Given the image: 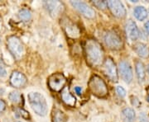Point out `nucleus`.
<instances>
[{"instance_id":"f257e3e1","label":"nucleus","mask_w":149,"mask_h":122,"mask_svg":"<svg viewBox=\"0 0 149 122\" xmlns=\"http://www.w3.org/2000/svg\"><path fill=\"white\" fill-rule=\"evenodd\" d=\"M85 53L89 65L91 67H98L104 60V50L100 44L95 40L90 39L85 41Z\"/></svg>"},{"instance_id":"f03ea898","label":"nucleus","mask_w":149,"mask_h":122,"mask_svg":"<svg viewBox=\"0 0 149 122\" xmlns=\"http://www.w3.org/2000/svg\"><path fill=\"white\" fill-rule=\"evenodd\" d=\"M27 97L30 106L37 115L40 116H45L47 114V103L43 95L39 92H30Z\"/></svg>"},{"instance_id":"7ed1b4c3","label":"nucleus","mask_w":149,"mask_h":122,"mask_svg":"<svg viewBox=\"0 0 149 122\" xmlns=\"http://www.w3.org/2000/svg\"><path fill=\"white\" fill-rule=\"evenodd\" d=\"M89 88L91 93L97 97L104 98L108 95V88L104 81L98 75H93L89 81Z\"/></svg>"},{"instance_id":"20e7f679","label":"nucleus","mask_w":149,"mask_h":122,"mask_svg":"<svg viewBox=\"0 0 149 122\" xmlns=\"http://www.w3.org/2000/svg\"><path fill=\"white\" fill-rule=\"evenodd\" d=\"M8 49L13 58L19 60L24 54V47L21 40L16 36H11L7 40Z\"/></svg>"},{"instance_id":"39448f33","label":"nucleus","mask_w":149,"mask_h":122,"mask_svg":"<svg viewBox=\"0 0 149 122\" xmlns=\"http://www.w3.org/2000/svg\"><path fill=\"white\" fill-rule=\"evenodd\" d=\"M104 42L106 45L111 50H118L123 48V41L120 36L113 31H109L104 35Z\"/></svg>"},{"instance_id":"423d86ee","label":"nucleus","mask_w":149,"mask_h":122,"mask_svg":"<svg viewBox=\"0 0 149 122\" xmlns=\"http://www.w3.org/2000/svg\"><path fill=\"white\" fill-rule=\"evenodd\" d=\"M48 87L54 92H61L65 88L66 79L62 74L56 73L48 78Z\"/></svg>"},{"instance_id":"0eeeda50","label":"nucleus","mask_w":149,"mask_h":122,"mask_svg":"<svg viewBox=\"0 0 149 122\" xmlns=\"http://www.w3.org/2000/svg\"><path fill=\"white\" fill-rule=\"evenodd\" d=\"M103 71L107 78L112 82L117 83L118 80V69L111 58H108L104 60L103 65Z\"/></svg>"},{"instance_id":"6e6552de","label":"nucleus","mask_w":149,"mask_h":122,"mask_svg":"<svg viewBox=\"0 0 149 122\" xmlns=\"http://www.w3.org/2000/svg\"><path fill=\"white\" fill-rule=\"evenodd\" d=\"M118 72L122 79L126 83H130L133 81V74L132 66L129 62L126 60H122L118 64Z\"/></svg>"},{"instance_id":"1a4fd4ad","label":"nucleus","mask_w":149,"mask_h":122,"mask_svg":"<svg viewBox=\"0 0 149 122\" xmlns=\"http://www.w3.org/2000/svg\"><path fill=\"white\" fill-rule=\"evenodd\" d=\"M107 7L110 10L112 14L118 18H123L126 17V8L122 2L120 1H106Z\"/></svg>"},{"instance_id":"9d476101","label":"nucleus","mask_w":149,"mask_h":122,"mask_svg":"<svg viewBox=\"0 0 149 122\" xmlns=\"http://www.w3.org/2000/svg\"><path fill=\"white\" fill-rule=\"evenodd\" d=\"M70 4L73 6V8H75L79 12H80L83 16H85L87 18H95V12L91 8L88 4H86L84 2L81 1H70Z\"/></svg>"},{"instance_id":"9b49d317","label":"nucleus","mask_w":149,"mask_h":122,"mask_svg":"<svg viewBox=\"0 0 149 122\" xmlns=\"http://www.w3.org/2000/svg\"><path fill=\"white\" fill-rule=\"evenodd\" d=\"M61 25L63 27L65 32L70 38L76 39L80 36V30L74 22L70 21L68 18H65L62 20Z\"/></svg>"},{"instance_id":"f8f14e48","label":"nucleus","mask_w":149,"mask_h":122,"mask_svg":"<svg viewBox=\"0 0 149 122\" xmlns=\"http://www.w3.org/2000/svg\"><path fill=\"white\" fill-rule=\"evenodd\" d=\"M44 4L53 18H56L63 11V4L59 1H45Z\"/></svg>"},{"instance_id":"ddd939ff","label":"nucleus","mask_w":149,"mask_h":122,"mask_svg":"<svg viewBox=\"0 0 149 122\" xmlns=\"http://www.w3.org/2000/svg\"><path fill=\"white\" fill-rule=\"evenodd\" d=\"M126 34H127V37L128 38L132 41H137L140 37V32H139V29L136 22L133 20H128L126 23Z\"/></svg>"},{"instance_id":"4468645a","label":"nucleus","mask_w":149,"mask_h":122,"mask_svg":"<svg viewBox=\"0 0 149 122\" xmlns=\"http://www.w3.org/2000/svg\"><path fill=\"white\" fill-rule=\"evenodd\" d=\"M27 78L19 71H13L10 76V83L13 88H20L27 84Z\"/></svg>"},{"instance_id":"2eb2a0df","label":"nucleus","mask_w":149,"mask_h":122,"mask_svg":"<svg viewBox=\"0 0 149 122\" xmlns=\"http://www.w3.org/2000/svg\"><path fill=\"white\" fill-rule=\"evenodd\" d=\"M61 99H62V101H64L65 104H66L67 106H71V107L74 106L75 102H76L75 97L70 93L69 88H66V87H65L61 91Z\"/></svg>"},{"instance_id":"dca6fc26","label":"nucleus","mask_w":149,"mask_h":122,"mask_svg":"<svg viewBox=\"0 0 149 122\" xmlns=\"http://www.w3.org/2000/svg\"><path fill=\"white\" fill-rule=\"evenodd\" d=\"M135 52L138 54L141 58H147L149 55V49L147 45L144 43L138 42L136 43L133 46Z\"/></svg>"},{"instance_id":"f3484780","label":"nucleus","mask_w":149,"mask_h":122,"mask_svg":"<svg viewBox=\"0 0 149 122\" xmlns=\"http://www.w3.org/2000/svg\"><path fill=\"white\" fill-rule=\"evenodd\" d=\"M135 70H136V74L138 77V79L140 83L144 82L146 79V69L143 62L140 60H137L135 63Z\"/></svg>"},{"instance_id":"a211bd4d","label":"nucleus","mask_w":149,"mask_h":122,"mask_svg":"<svg viewBox=\"0 0 149 122\" xmlns=\"http://www.w3.org/2000/svg\"><path fill=\"white\" fill-rule=\"evenodd\" d=\"M134 17L139 21H144L148 17V11L143 6H137L133 10Z\"/></svg>"},{"instance_id":"6ab92c4d","label":"nucleus","mask_w":149,"mask_h":122,"mask_svg":"<svg viewBox=\"0 0 149 122\" xmlns=\"http://www.w3.org/2000/svg\"><path fill=\"white\" fill-rule=\"evenodd\" d=\"M122 115L126 122H134L136 120V113L133 108L126 107L123 110Z\"/></svg>"},{"instance_id":"aec40b11","label":"nucleus","mask_w":149,"mask_h":122,"mask_svg":"<svg viewBox=\"0 0 149 122\" xmlns=\"http://www.w3.org/2000/svg\"><path fill=\"white\" fill-rule=\"evenodd\" d=\"M67 117L64 112L56 109L52 113V122H66Z\"/></svg>"},{"instance_id":"412c9836","label":"nucleus","mask_w":149,"mask_h":122,"mask_svg":"<svg viewBox=\"0 0 149 122\" xmlns=\"http://www.w3.org/2000/svg\"><path fill=\"white\" fill-rule=\"evenodd\" d=\"M18 17L22 21H29L32 19V12L28 9H21L18 12Z\"/></svg>"},{"instance_id":"4be33fe9","label":"nucleus","mask_w":149,"mask_h":122,"mask_svg":"<svg viewBox=\"0 0 149 122\" xmlns=\"http://www.w3.org/2000/svg\"><path fill=\"white\" fill-rule=\"evenodd\" d=\"M8 98L13 103L17 104V103H20L22 101V96L18 92H12L10 94L8 95Z\"/></svg>"},{"instance_id":"5701e85b","label":"nucleus","mask_w":149,"mask_h":122,"mask_svg":"<svg viewBox=\"0 0 149 122\" xmlns=\"http://www.w3.org/2000/svg\"><path fill=\"white\" fill-rule=\"evenodd\" d=\"M16 114L18 117H22V118L26 119V120L29 119V114H28V112L27 111H25V110H23V109H22V108H19V109L17 110Z\"/></svg>"},{"instance_id":"b1692460","label":"nucleus","mask_w":149,"mask_h":122,"mask_svg":"<svg viewBox=\"0 0 149 122\" xmlns=\"http://www.w3.org/2000/svg\"><path fill=\"white\" fill-rule=\"evenodd\" d=\"M93 4L100 9H105L107 8L106 1H92Z\"/></svg>"},{"instance_id":"393cba45","label":"nucleus","mask_w":149,"mask_h":122,"mask_svg":"<svg viewBox=\"0 0 149 122\" xmlns=\"http://www.w3.org/2000/svg\"><path fill=\"white\" fill-rule=\"evenodd\" d=\"M116 92H117L118 95L121 96V97H124L126 96V91L121 86H118L116 88Z\"/></svg>"},{"instance_id":"a878e982","label":"nucleus","mask_w":149,"mask_h":122,"mask_svg":"<svg viewBox=\"0 0 149 122\" xmlns=\"http://www.w3.org/2000/svg\"><path fill=\"white\" fill-rule=\"evenodd\" d=\"M139 122H149V120L148 119V117H147V116H146L144 113L140 114V116H139Z\"/></svg>"},{"instance_id":"bb28decb","label":"nucleus","mask_w":149,"mask_h":122,"mask_svg":"<svg viewBox=\"0 0 149 122\" xmlns=\"http://www.w3.org/2000/svg\"><path fill=\"white\" fill-rule=\"evenodd\" d=\"M7 76V71L4 69V67H3L2 65H0V77L4 78Z\"/></svg>"},{"instance_id":"cd10ccee","label":"nucleus","mask_w":149,"mask_h":122,"mask_svg":"<svg viewBox=\"0 0 149 122\" xmlns=\"http://www.w3.org/2000/svg\"><path fill=\"white\" fill-rule=\"evenodd\" d=\"M6 108V104L4 101L0 99V112H3Z\"/></svg>"},{"instance_id":"c85d7f7f","label":"nucleus","mask_w":149,"mask_h":122,"mask_svg":"<svg viewBox=\"0 0 149 122\" xmlns=\"http://www.w3.org/2000/svg\"><path fill=\"white\" fill-rule=\"evenodd\" d=\"M144 29H145V32L146 33L149 35V21H147L144 24Z\"/></svg>"},{"instance_id":"c756f323","label":"nucleus","mask_w":149,"mask_h":122,"mask_svg":"<svg viewBox=\"0 0 149 122\" xmlns=\"http://www.w3.org/2000/svg\"><path fill=\"white\" fill-rule=\"evenodd\" d=\"M74 91H75V92H76L78 95H80V94H81V92H82V88H81L80 87H75V88H74Z\"/></svg>"},{"instance_id":"7c9ffc66","label":"nucleus","mask_w":149,"mask_h":122,"mask_svg":"<svg viewBox=\"0 0 149 122\" xmlns=\"http://www.w3.org/2000/svg\"><path fill=\"white\" fill-rule=\"evenodd\" d=\"M147 100H148V101L149 102V93H148V97H147Z\"/></svg>"},{"instance_id":"2f4dec72","label":"nucleus","mask_w":149,"mask_h":122,"mask_svg":"<svg viewBox=\"0 0 149 122\" xmlns=\"http://www.w3.org/2000/svg\"><path fill=\"white\" fill-rule=\"evenodd\" d=\"M147 70H148V73L149 74V64H148V69H147Z\"/></svg>"},{"instance_id":"473e14b6","label":"nucleus","mask_w":149,"mask_h":122,"mask_svg":"<svg viewBox=\"0 0 149 122\" xmlns=\"http://www.w3.org/2000/svg\"><path fill=\"white\" fill-rule=\"evenodd\" d=\"M0 26H1V19H0Z\"/></svg>"},{"instance_id":"72a5a7b5","label":"nucleus","mask_w":149,"mask_h":122,"mask_svg":"<svg viewBox=\"0 0 149 122\" xmlns=\"http://www.w3.org/2000/svg\"><path fill=\"white\" fill-rule=\"evenodd\" d=\"M17 122H21V121H17Z\"/></svg>"}]
</instances>
